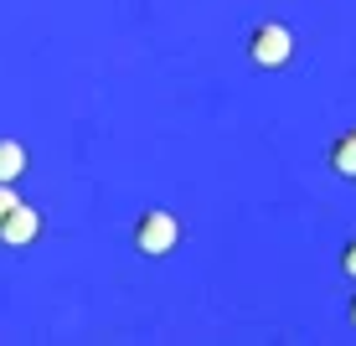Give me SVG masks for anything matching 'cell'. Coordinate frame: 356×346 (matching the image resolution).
Segmentation results:
<instances>
[{
    "mask_svg": "<svg viewBox=\"0 0 356 346\" xmlns=\"http://www.w3.org/2000/svg\"><path fill=\"white\" fill-rule=\"evenodd\" d=\"M181 243V222L161 212V207H150V212H140V222H134V249H140L145 258H161Z\"/></svg>",
    "mask_w": 356,
    "mask_h": 346,
    "instance_id": "6da1fadb",
    "label": "cell"
},
{
    "mask_svg": "<svg viewBox=\"0 0 356 346\" xmlns=\"http://www.w3.org/2000/svg\"><path fill=\"white\" fill-rule=\"evenodd\" d=\"M248 57L259 68H284L294 57V31L284 26V21H259L248 36Z\"/></svg>",
    "mask_w": 356,
    "mask_h": 346,
    "instance_id": "7a4b0ae2",
    "label": "cell"
},
{
    "mask_svg": "<svg viewBox=\"0 0 356 346\" xmlns=\"http://www.w3.org/2000/svg\"><path fill=\"white\" fill-rule=\"evenodd\" d=\"M42 233V212L26 202H16L6 217H0V243H10V249H26V243Z\"/></svg>",
    "mask_w": 356,
    "mask_h": 346,
    "instance_id": "3957f363",
    "label": "cell"
},
{
    "mask_svg": "<svg viewBox=\"0 0 356 346\" xmlns=\"http://www.w3.org/2000/svg\"><path fill=\"white\" fill-rule=\"evenodd\" d=\"M330 171H336V176H346V181H356V129H346V134H336V140H330Z\"/></svg>",
    "mask_w": 356,
    "mask_h": 346,
    "instance_id": "277c9868",
    "label": "cell"
},
{
    "mask_svg": "<svg viewBox=\"0 0 356 346\" xmlns=\"http://www.w3.org/2000/svg\"><path fill=\"white\" fill-rule=\"evenodd\" d=\"M26 166H31L26 145H21V140H0V181H10V187H16V181L26 176Z\"/></svg>",
    "mask_w": 356,
    "mask_h": 346,
    "instance_id": "5b68a950",
    "label": "cell"
},
{
    "mask_svg": "<svg viewBox=\"0 0 356 346\" xmlns=\"http://www.w3.org/2000/svg\"><path fill=\"white\" fill-rule=\"evenodd\" d=\"M341 274H351V279H356V238L346 243V249H341Z\"/></svg>",
    "mask_w": 356,
    "mask_h": 346,
    "instance_id": "8992f818",
    "label": "cell"
},
{
    "mask_svg": "<svg viewBox=\"0 0 356 346\" xmlns=\"http://www.w3.org/2000/svg\"><path fill=\"white\" fill-rule=\"evenodd\" d=\"M16 202H21V196H16V187H10V181H0V217H6Z\"/></svg>",
    "mask_w": 356,
    "mask_h": 346,
    "instance_id": "52a82bcc",
    "label": "cell"
},
{
    "mask_svg": "<svg viewBox=\"0 0 356 346\" xmlns=\"http://www.w3.org/2000/svg\"><path fill=\"white\" fill-rule=\"evenodd\" d=\"M346 315H351V326H356V294H351V310H346Z\"/></svg>",
    "mask_w": 356,
    "mask_h": 346,
    "instance_id": "ba28073f",
    "label": "cell"
}]
</instances>
